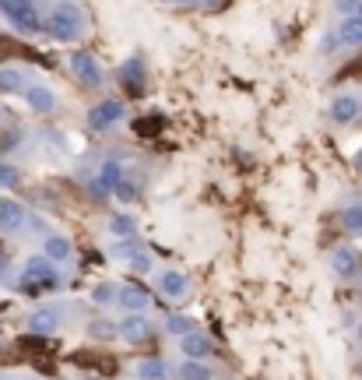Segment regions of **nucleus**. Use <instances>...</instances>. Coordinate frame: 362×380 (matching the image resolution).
I'll list each match as a JSON object with an SVG mask.
<instances>
[{"label": "nucleus", "mask_w": 362, "mask_h": 380, "mask_svg": "<svg viewBox=\"0 0 362 380\" xmlns=\"http://www.w3.org/2000/svg\"><path fill=\"white\" fill-rule=\"evenodd\" d=\"M43 28L57 39V43H71V39H78V32H81V11H78V4H57L53 11H50V18L43 21Z\"/></svg>", "instance_id": "obj_1"}, {"label": "nucleus", "mask_w": 362, "mask_h": 380, "mask_svg": "<svg viewBox=\"0 0 362 380\" xmlns=\"http://www.w3.org/2000/svg\"><path fill=\"white\" fill-rule=\"evenodd\" d=\"M18 285H21L28 296H39V292H50V289H57V285H60V279H57L53 264H50V261L39 254V257H28V261H25Z\"/></svg>", "instance_id": "obj_2"}, {"label": "nucleus", "mask_w": 362, "mask_h": 380, "mask_svg": "<svg viewBox=\"0 0 362 380\" xmlns=\"http://www.w3.org/2000/svg\"><path fill=\"white\" fill-rule=\"evenodd\" d=\"M7 18H11V25L14 28H21V32H39L43 28V18H39V11H35V4L32 0H4V7H0Z\"/></svg>", "instance_id": "obj_3"}, {"label": "nucleus", "mask_w": 362, "mask_h": 380, "mask_svg": "<svg viewBox=\"0 0 362 380\" xmlns=\"http://www.w3.org/2000/svg\"><path fill=\"white\" fill-rule=\"evenodd\" d=\"M123 113H127V106L120 99H102L89 109V127L91 130H109L113 123L123 120Z\"/></svg>", "instance_id": "obj_4"}, {"label": "nucleus", "mask_w": 362, "mask_h": 380, "mask_svg": "<svg viewBox=\"0 0 362 380\" xmlns=\"http://www.w3.org/2000/svg\"><path fill=\"white\" fill-rule=\"evenodd\" d=\"M71 71H74V78L85 85V89H98L102 85V67H98V60L85 53V50H78L74 57H71Z\"/></svg>", "instance_id": "obj_5"}, {"label": "nucleus", "mask_w": 362, "mask_h": 380, "mask_svg": "<svg viewBox=\"0 0 362 380\" xmlns=\"http://www.w3.org/2000/svg\"><path fill=\"white\" fill-rule=\"evenodd\" d=\"M331 272L338 275V279H356L362 272V257L356 247H338L334 254H331Z\"/></svg>", "instance_id": "obj_6"}, {"label": "nucleus", "mask_w": 362, "mask_h": 380, "mask_svg": "<svg viewBox=\"0 0 362 380\" xmlns=\"http://www.w3.org/2000/svg\"><path fill=\"white\" fill-rule=\"evenodd\" d=\"M180 349L186 359H193V363H204L211 352H215V342L204 335V331H190V335H183L180 338Z\"/></svg>", "instance_id": "obj_7"}, {"label": "nucleus", "mask_w": 362, "mask_h": 380, "mask_svg": "<svg viewBox=\"0 0 362 380\" xmlns=\"http://www.w3.org/2000/svg\"><path fill=\"white\" fill-rule=\"evenodd\" d=\"M359 113H362V99L356 92L334 95V102H331V120L334 123H352Z\"/></svg>", "instance_id": "obj_8"}, {"label": "nucleus", "mask_w": 362, "mask_h": 380, "mask_svg": "<svg viewBox=\"0 0 362 380\" xmlns=\"http://www.w3.org/2000/svg\"><path fill=\"white\" fill-rule=\"evenodd\" d=\"M60 328V306H39L28 313V331L32 335H53Z\"/></svg>", "instance_id": "obj_9"}, {"label": "nucleus", "mask_w": 362, "mask_h": 380, "mask_svg": "<svg viewBox=\"0 0 362 380\" xmlns=\"http://www.w3.org/2000/svg\"><path fill=\"white\" fill-rule=\"evenodd\" d=\"M116 331H120V338L123 342H130V345H137V342H145L148 338V320H145V313H127L123 320H116Z\"/></svg>", "instance_id": "obj_10"}, {"label": "nucleus", "mask_w": 362, "mask_h": 380, "mask_svg": "<svg viewBox=\"0 0 362 380\" xmlns=\"http://www.w3.org/2000/svg\"><path fill=\"white\" fill-rule=\"evenodd\" d=\"M116 303L127 310V313H145L148 310V292L141 289V285H123V289H116Z\"/></svg>", "instance_id": "obj_11"}, {"label": "nucleus", "mask_w": 362, "mask_h": 380, "mask_svg": "<svg viewBox=\"0 0 362 380\" xmlns=\"http://www.w3.org/2000/svg\"><path fill=\"white\" fill-rule=\"evenodd\" d=\"M71 254H74V247H71V240H67V236L50 233V236L43 240V257H46L50 264H64Z\"/></svg>", "instance_id": "obj_12"}, {"label": "nucleus", "mask_w": 362, "mask_h": 380, "mask_svg": "<svg viewBox=\"0 0 362 380\" xmlns=\"http://www.w3.org/2000/svg\"><path fill=\"white\" fill-rule=\"evenodd\" d=\"M25 102H28L32 113H53V109H57V95H53V89H46V85H28V89H25Z\"/></svg>", "instance_id": "obj_13"}, {"label": "nucleus", "mask_w": 362, "mask_h": 380, "mask_svg": "<svg viewBox=\"0 0 362 380\" xmlns=\"http://www.w3.org/2000/svg\"><path fill=\"white\" fill-rule=\"evenodd\" d=\"M155 285H159V292H162L166 299H183V296L190 292V282H186V275H180V272H162Z\"/></svg>", "instance_id": "obj_14"}, {"label": "nucleus", "mask_w": 362, "mask_h": 380, "mask_svg": "<svg viewBox=\"0 0 362 380\" xmlns=\"http://www.w3.org/2000/svg\"><path fill=\"white\" fill-rule=\"evenodd\" d=\"M25 225V208L14 201H0V229L4 233H18Z\"/></svg>", "instance_id": "obj_15"}, {"label": "nucleus", "mask_w": 362, "mask_h": 380, "mask_svg": "<svg viewBox=\"0 0 362 380\" xmlns=\"http://www.w3.org/2000/svg\"><path fill=\"white\" fill-rule=\"evenodd\" d=\"M120 180H123L120 162H116V159H106V162L98 166V184H95V190H98V194H109V190L116 187Z\"/></svg>", "instance_id": "obj_16"}, {"label": "nucleus", "mask_w": 362, "mask_h": 380, "mask_svg": "<svg viewBox=\"0 0 362 380\" xmlns=\"http://www.w3.org/2000/svg\"><path fill=\"white\" fill-rule=\"evenodd\" d=\"M134 374H137L134 380H173L169 377V363H166V359H141Z\"/></svg>", "instance_id": "obj_17"}, {"label": "nucleus", "mask_w": 362, "mask_h": 380, "mask_svg": "<svg viewBox=\"0 0 362 380\" xmlns=\"http://www.w3.org/2000/svg\"><path fill=\"white\" fill-rule=\"evenodd\" d=\"M338 43H341V46H362V21L356 14H352V18H341Z\"/></svg>", "instance_id": "obj_18"}, {"label": "nucleus", "mask_w": 362, "mask_h": 380, "mask_svg": "<svg viewBox=\"0 0 362 380\" xmlns=\"http://www.w3.org/2000/svg\"><path fill=\"white\" fill-rule=\"evenodd\" d=\"M109 236L137 240V222H134V215H113V218H109Z\"/></svg>", "instance_id": "obj_19"}, {"label": "nucleus", "mask_w": 362, "mask_h": 380, "mask_svg": "<svg viewBox=\"0 0 362 380\" xmlns=\"http://www.w3.org/2000/svg\"><path fill=\"white\" fill-rule=\"evenodd\" d=\"M176 380H215L208 363H193V359H183L176 367Z\"/></svg>", "instance_id": "obj_20"}, {"label": "nucleus", "mask_w": 362, "mask_h": 380, "mask_svg": "<svg viewBox=\"0 0 362 380\" xmlns=\"http://www.w3.org/2000/svg\"><path fill=\"white\" fill-rule=\"evenodd\" d=\"M123 85L130 92H145V64L141 60H127L123 64Z\"/></svg>", "instance_id": "obj_21"}, {"label": "nucleus", "mask_w": 362, "mask_h": 380, "mask_svg": "<svg viewBox=\"0 0 362 380\" xmlns=\"http://www.w3.org/2000/svg\"><path fill=\"white\" fill-rule=\"evenodd\" d=\"M89 335L95 342H113V338H120V331H116V320H109V317H98V320H91L89 324Z\"/></svg>", "instance_id": "obj_22"}, {"label": "nucleus", "mask_w": 362, "mask_h": 380, "mask_svg": "<svg viewBox=\"0 0 362 380\" xmlns=\"http://www.w3.org/2000/svg\"><path fill=\"white\" fill-rule=\"evenodd\" d=\"M25 89V78L18 67H0V95H14Z\"/></svg>", "instance_id": "obj_23"}, {"label": "nucleus", "mask_w": 362, "mask_h": 380, "mask_svg": "<svg viewBox=\"0 0 362 380\" xmlns=\"http://www.w3.org/2000/svg\"><path fill=\"white\" fill-rule=\"evenodd\" d=\"M341 225H345L352 236H362V204H349V208H341Z\"/></svg>", "instance_id": "obj_24"}, {"label": "nucleus", "mask_w": 362, "mask_h": 380, "mask_svg": "<svg viewBox=\"0 0 362 380\" xmlns=\"http://www.w3.org/2000/svg\"><path fill=\"white\" fill-rule=\"evenodd\" d=\"M166 331H169V335H176V338H183V335H190V331H197V328H193V317H186V313H173V317L166 320Z\"/></svg>", "instance_id": "obj_25"}, {"label": "nucleus", "mask_w": 362, "mask_h": 380, "mask_svg": "<svg viewBox=\"0 0 362 380\" xmlns=\"http://www.w3.org/2000/svg\"><path fill=\"white\" fill-rule=\"evenodd\" d=\"M91 303H98V306H109V303H116V285L98 282L95 289H91Z\"/></svg>", "instance_id": "obj_26"}, {"label": "nucleus", "mask_w": 362, "mask_h": 380, "mask_svg": "<svg viewBox=\"0 0 362 380\" xmlns=\"http://www.w3.org/2000/svg\"><path fill=\"white\" fill-rule=\"evenodd\" d=\"M127 268H130V272H137V275H148V272H152V257H148V254H141V250H134V254L127 257Z\"/></svg>", "instance_id": "obj_27"}, {"label": "nucleus", "mask_w": 362, "mask_h": 380, "mask_svg": "<svg viewBox=\"0 0 362 380\" xmlns=\"http://www.w3.org/2000/svg\"><path fill=\"white\" fill-rule=\"evenodd\" d=\"M21 184V173L14 169V166H0V187L4 190H14Z\"/></svg>", "instance_id": "obj_28"}, {"label": "nucleus", "mask_w": 362, "mask_h": 380, "mask_svg": "<svg viewBox=\"0 0 362 380\" xmlns=\"http://www.w3.org/2000/svg\"><path fill=\"white\" fill-rule=\"evenodd\" d=\"M356 7H359V0H334V11H338L341 18H352Z\"/></svg>", "instance_id": "obj_29"}, {"label": "nucleus", "mask_w": 362, "mask_h": 380, "mask_svg": "<svg viewBox=\"0 0 362 380\" xmlns=\"http://www.w3.org/2000/svg\"><path fill=\"white\" fill-rule=\"evenodd\" d=\"M113 194H116V197H120V201H134V197H137V190L130 187V184H127V180H120V184H116V187H113Z\"/></svg>", "instance_id": "obj_30"}, {"label": "nucleus", "mask_w": 362, "mask_h": 380, "mask_svg": "<svg viewBox=\"0 0 362 380\" xmlns=\"http://www.w3.org/2000/svg\"><path fill=\"white\" fill-rule=\"evenodd\" d=\"M338 46H341V43H338V32H327V35H324V43H320V50H324V53H334Z\"/></svg>", "instance_id": "obj_31"}, {"label": "nucleus", "mask_w": 362, "mask_h": 380, "mask_svg": "<svg viewBox=\"0 0 362 380\" xmlns=\"http://www.w3.org/2000/svg\"><path fill=\"white\" fill-rule=\"evenodd\" d=\"M356 18H359V21H362V0H359V7H356Z\"/></svg>", "instance_id": "obj_32"}, {"label": "nucleus", "mask_w": 362, "mask_h": 380, "mask_svg": "<svg viewBox=\"0 0 362 380\" xmlns=\"http://www.w3.org/2000/svg\"><path fill=\"white\" fill-rule=\"evenodd\" d=\"M208 4H211V7H218V4H222V0H208Z\"/></svg>", "instance_id": "obj_33"}, {"label": "nucleus", "mask_w": 362, "mask_h": 380, "mask_svg": "<svg viewBox=\"0 0 362 380\" xmlns=\"http://www.w3.org/2000/svg\"><path fill=\"white\" fill-rule=\"evenodd\" d=\"M85 380H106V377H85Z\"/></svg>", "instance_id": "obj_34"}, {"label": "nucleus", "mask_w": 362, "mask_h": 380, "mask_svg": "<svg viewBox=\"0 0 362 380\" xmlns=\"http://www.w3.org/2000/svg\"><path fill=\"white\" fill-rule=\"evenodd\" d=\"M359 342H362V324H359Z\"/></svg>", "instance_id": "obj_35"}, {"label": "nucleus", "mask_w": 362, "mask_h": 380, "mask_svg": "<svg viewBox=\"0 0 362 380\" xmlns=\"http://www.w3.org/2000/svg\"><path fill=\"white\" fill-rule=\"evenodd\" d=\"M359 166H362V155H359Z\"/></svg>", "instance_id": "obj_36"}, {"label": "nucleus", "mask_w": 362, "mask_h": 380, "mask_svg": "<svg viewBox=\"0 0 362 380\" xmlns=\"http://www.w3.org/2000/svg\"><path fill=\"white\" fill-rule=\"evenodd\" d=\"M0 7H4V0H0Z\"/></svg>", "instance_id": "obj_37"}, {"label": "nucleus", "mask_w": 362, "mask_h": 380, "mask_svg": "<svg viewBox=\"0 0 362 380\" xmlns=\"http://www.w3.org/2000/svg\"><path fill=\"white\" fill-rule=\"evenodd\" d=\"M359 197H362V194H359Z\"/></svg>", "instance_id": "obj_38"}]
</instances>
